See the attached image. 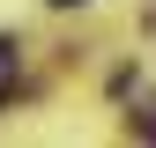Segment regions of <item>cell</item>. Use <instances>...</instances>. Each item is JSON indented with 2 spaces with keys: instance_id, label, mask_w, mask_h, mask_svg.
Segmentation results:
<instances>
[{
  "instance_id": "cell-1",
  "label": "cell",
  "mask_w": 156,
  "mask_h": 148,
  "mask_svg": "<svg viewBox=\"0 0 156 148\" xmlns=\"http://www.w3.org/2000/svg\"><path fill=\"white\" fill-rule=\"evenodd\" d=\"M15 74H23V45H15V37H0V104L15 96Z\"/></svg>"
},
{
  "instance_id": "cell-2",
  "label": "cell",
  "mask_w": 156,
  "mask_h": 148,
  "mask_svg": "<svg viewBox=\"0 0 156 148\" xmlns=\"http://www.w3.org/2000/svg\"><path fill=\"white\" fill-rule=\"evenodd\" d=\"M52 8H82V0H52Z\"/></svg>"
}]
</instances>
